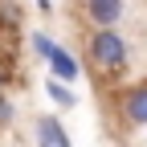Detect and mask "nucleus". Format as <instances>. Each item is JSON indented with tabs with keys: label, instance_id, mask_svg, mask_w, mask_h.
Returning <instances> with one entry per match:
<instances>
[{
	"label": "nucleus",
	"instance_id": "nucleus-8",
	"mask_svg": "<svg viewBox=\"0 0 147 147\" xmlns=\"http://www.w3.org/2000/svg\"><path fill=\"white\" fill-rule=\"evenodd\" d=\"M12 115H16L12 102H8V98H0V123H12Z\"/></svg>",
	"mask_w": 147,
	"mask_h": 147
},
{
	"label": "nucleus",
	"instance_id": "nucleus-3",
	"mask_svg": "<svg viewBox=\"0 0 147 147\" xmlns=\"http://www.w3.org/2000/svg\"><path fill=\"white\" fill-rule=\"evenodd\" d=\"M123 119L135 123V127H147V82L131 86V90L123 94Z\"/></svg>",
	"mask_w": 147,
	"mask_h": 147
},
{
	"label": "nucleus",
	"instance_id": "nucleus-1",
	"mask_svg": "<svg viewBox=\"0 0 147 147\" xmlns=\"http://www.w3.org/2000/svg\"><path fill=\"white\" fill-rule=\"evenodd\" d=\"M86 49H90V61H94L102 74H110V78H119V74L127 69V41L115 29H94L90 41H86Z\"/></svg>",
	"mask_w": 147,
	"mask_h": 147
},
{
	"label": "nucleus",
	"instance_id": "nucleus-5",
	"mask_svg": "<svg viewBox=\"0 0 147 147\" xmlns=\"http://www.w3.org/2000/svg\"><path fill=\"white\" fill-rule=\"evenodd\" d=\"M37 147H74L65 127H61V119H53V115L37 119Z\"/></svg>",
	"mask_w": 147,
	"mask_h": 147
},
{
	"label": "nucleus",
	"instance_id": "nucleus-6",
	"mask_svg": "<svg viewBox=\"0 0 147 147\" xmlns=\"http://www.w3.org/2000/svg\"><path fill=\"white\" fill-rule=\"evenodd\" d=\"M45 94L57 102V106H74V90H69L65 82H53V78H49V82H45Z\"/></svg>",
	"mask_w": 147,
	"mask_h": 147
},
{
	"label": "nucleus",
	"instance_id": "nucleus-4",
	"mask_svg": "<svg viewBox=\"0 0 147 147\" xmlns=\"http://www.w3.org/2000/svg\"><path fill=\"white\" fill-rule=\"evenodd\" d=\"M86 16L94 21V29H115L123 16V0H86Z\"/></svg>",
	"mask_w": 147,
	"mask_h": 147
},
{
	"label": "nucleus",
	"instance_id": "nucleus-2",
	"mask_svg": "<svg viewBox=\"0 0 147 147\" xmlns=\"http://www.w3.org/2000/svg\"><path fill=\"white\" fill-rule=\"evenodd\" d=\"M45 61H49V78L53 82H65V86L78 82V57H74L65 45H53V53H49Z\"/></svg>",
	"mask_w": 147,
	"mask_h": 147
},
{
	"label": "nucleus",
	"instance_id": "nucleus-7",
	"mask_svg": "<svg viewBox=\"0 0 147 147\" xmlns=\"http://www.w3.org/2000/svg\"><path fill=\"white\" fill-rule=\"evenodd\" d=\"M29 41H33V53H37V57H49V53H53V37L49 33H33Z\"/></svg>",
	"mask_w": 147,
	"mask_h": 147
},
{
	"label": "nucleus",
	"instance_id": "nucleus-9",
	"mask_svg": "<svg viewBox=\"0 0 147 147\" xmlns=\"http://www.w3.org/2000/svg\"><path fill=\"white\" fill-rule=\"evenodd\" d=\"M4 82H8V69H4V65H0V90H4Z\"/></svg>",
	"mask_w": 147,
	"mask_h": 147
}]
</instances>
